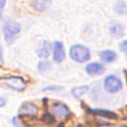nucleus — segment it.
Wrapping results in <instances>:
<instances>
[{"mask_svg":"<svg viewBox=\"0 0 127 127\" xmlns=\"http://www.w3.org/2000/svg\"><path fill=\"white\" fill-rule=\"evenodd\" d=\"M20 31H21L20 24L13 22L11 20L5 21L3 24V35H4V39L6 43L12 44L18 37Z\"/></svg>","mask_w":127,"mask_h":127,"instance_id":"obj_1","label":"nucleus"},{"mask_svg":"<svg viewBox=\"0 0 127 127\" xmlns=\"http://www.w3.org/2000/svg\"><path fill=\"white\" fill-rule=\"evenodd\" d=\"M69 57L74 62L84 63L90 59V52L82 45H73L69 49Z\"/></svg>","mask_w":127,"mask_h":127,"instance_id":"obj_2","label":"nucleus"},{"mask_svg":"<svg viewBox=\"0 0 127 127\" xmlns=\"http://www.w3.org/2000/svg\"><path fill=\"white\" fill-rule=\"evenodd\" d=\"M104 87L108 92L114 93V92H117L121 89L122 83H121V80L116 75L110 74L104 80Z\"/></svg>","mask_w":127,"mask_h":127,"instance_id":"obj_3","label":"nucleus"},{"mask_svg":"<svg viewBox=\"0 0 127 127\" xmlns=\"http://www.w3.org/2000/svg\"><path fill=\"white\" fill-rule=\"evenodd\" d=\"M7 86H9L12 89L18 90V91H22L26 88V83L24 82L22 77L19 76H11L9 78H7L4 82Z\"/></svg>","mask_w":127,"mask_h":127,"instance_id":"obj_4","label":"nucleus"},{"mask_svg":"<svg viewBox=\"0 0 127 127\" xmlns=\"http://www.w3.org/2000/svg\"><path fill=\"white\" fill-rule=\"evenodd\" d=\"M53 59L56 63L60 64L64 59V49L62 42L57 41L54 43V49H53Z\"/></svg>","mask_w":127,"mask_h":127,"instance_id":"obj_5","label":"nucleus"},{"mask_svg":"<svg viewBox=\"0 0 127 127\" xmlns=\"http://www.w3.org/2000/svg\"><path fill=\"white\" fill-rule=\"evenodd\" d=\"M104 69L105 67L103 66V64L98 63H90V64H87L85 66V70L89 75H99L103 73Z\"/></svg>","mask_w":127,"mask_h":127,"instance_id":"obj_6","label":"nucleus"},{"mask_svg":"<svg viewBox=\"0 0 127 127\" xmlns=\"http://www.w3.org/2000/svg\"><path fill=\"white\" fill-rule=\"evenodd\" d=\"M52 111L56 116H58L60 118H66V116L68 115L67 107L64 103H60V102L55 103L52 106Z\"/></svg>","mask_w":127,"mask_h":127,"instance_id":"obj_7","label":"nucleus"},{"mask_svg":"<svg viewBox=\"0 0 127 127\" xmlns=\"http://www.w3.org/2000/svg\"><path fill=\"white\" fill-rule=\"evenodd\" d=\"M109 32L113 37L120 38L124 34V28H123V26L121 24H119L117 22H113L109 26Z\"/></svg>","mask_w":127,"mask_h":127,"instance_id":"obj_8","label":"nucleus"},{"mask_svg":"<svg viewBox=\"0 0 127 127\" xmlns=\"http://www.w3.org/2000/svg\"><path fill=\"white\" fill-rule=\"evenodd\" d=\"M38 113V107L33 103H25L20 109L21 115H36Z\"/></svg>","mask_w":127,"mask_h":127,"instance_id":"obj_9","label":"nucleus"},{"mask_svg":"<svg viewBox=\"0 0 127 127\" xmlns=\"http://www.w3.org/2000/svg\"><path fill=\"white\" fill-rule=\"evenodd\" d=\"M99 58L104 63H111L116 59V54L113 51L106 50V51H102L99 53Z\"/></svg>","mask_w":127,"mask_h":127,"instance_id":"obj_10","label":"nucleus"},{"mask_svg":"<svg viewBox=\"0 0 127 127\" xmlns=\"http://www.w3.org/2000/svg\"><path fill=\"white\" fill-rule=\"evenodd\" d=\"M88 90V86L87 85H81V86H76V87H73L71 89V93L72 95L75 97V98H78L80 97L81 95H83L84 93H86Z\"/></svg>","mask_w":127,"mask_h":127,"instance_id":"obj_11","label":"nucleus"},{"mask_svg":"<svg viewBox=\"0 0 127 127\" xmlns=\"http://www.w3.org/2000/svg\"><path fill=\"white\" fill-rule=\"evenodd\" d=\"M114 10L118 14H124L127 12V6L123 1H117L114 6Z\"/></svg>","mask_w":127,"mask_h":127,"instance_id":"obj_12","label":"nucleus"},{"mask_svg":"<svg viewBox=\"0 0 127 127\" xmlns=\"http://www.w3.org/2000/svg\"><path fill=\"white\" fill-rule=\"evenodd\" d=\"M94 113L96 114H99L101 116H104V117H108V118H116V115L108 110H94Z\"/></svg>","mask_w":127,"mask_h":127,"instance_id":"obj_13","label":"nucleus"},{"mask_svg":"<svg viewBox=\"0 0 127 127\" xmlns=\"http://www.w3.org/2000/svg\"><path fill=\"white\" fill-rule=\"evenodd\" d=\"M48 44H49V43H47V42L44 43V47H43V49L39 52V57L46 58V57L49 56V54H50V50H49V47L47 48V45H48Z\"/></svg>","mask_w":127,"mask_h":127,"instance_id":"obj_14","label":"nucleus"},{"mask_svg":"<svg viewBox=\"0 0 127 127\" xmlns=\"http://www.w3.org/2000/svg\"><path fill=\"white\" fill-rule=\"evenodd\" d=\"M38 68L40 69V70H42V71H45V70H47L48 68H51V64L48 62H42V63H40L39 64V65H38Z\"/></svg>","mask_w":127,"mask_h":127,"instance_id":"obj_15","label":"nucleus"},{"mask_svg":"<svg viewBox=\"0 0 127 127\" xmlns=\"http://www.w3.org/2000/svg\"><path fill=\"white\" fill-rule=\"evenodd\" d=\"M119 48H120L121 52H123V53L126 55V57H127V40L122 41V42L119 44Z\"/></svg>","mask_w":127,"mask_h":127,"instance_id":"obj_16","label":"nucleus"},{"mask_svg":"<svg viewBox=\"0 0 127 127\" xmlns=\"http://www.w3.org/2000/svg\"><path fill=\"white\" fill-rule=\"evenodd\" d=\"M5 4H6V0H0V18L2 17V14H3V10H4V7H5Z\"/></svg>","mask_w":127,"mask_h":127,"instance_id":"obj_17","label":"nucleus"},{"mask_svg":"<svg viewBox=\"0 0 127 127\" xmlns=\"http://www.w3.org/2000/svg\"><path fill=\"white\" fill-rule=\"evenodd\" d=\"M13 124H14V126H15V127H22V126H21V124L19 123V121H18V119H17V118H13Z\"/></svg>","mask_w":127,"mask_h":127,"instance_id":"obj_18","label":"nucleus"},{"mask_svg":"<svg viewBox=\"0 0 127 127\" xmlns=\"http://www.w3.org/2000/svg\"><path fill=\"white\" fill-rule=\"evenodd\" d=\"M61 87H55V86H50V87H47V88H44L43 90H57V89H60Z\"/></svg>","mask_w":127,"mask_h":127,"instance_id":"obj_19","label":"nucleus"},{"mask_svg":"<svg viewBox=\"0 0 127 127\" xmlns=\"http://www.w3.org/2000/svg\"><path fill=\"white\" fill-rule=\"evenodd\" d=\"M5 103H6V101H5V99H4L3 97H0V107H2V106H4V105H5Z\"/></svg>","mask_w":127,"mask_h":127,"instance_id":"obj_20","label":"nucleus"},{"mask_svg":"<svg viewBox=\"0 0 127 127\" xmlns=\"http://www.w3.org/2000/svg\"><path fill=\"white\" fill-rule=\"evenodd\" d=\"M2 61V51H1V47H0V62Z\"/></svg>","mask_w":127,"mask_h":127,"instance_id":"obj_21","label":"nucleus"},{"mask_svg":"<svg viewBox=\"0 0 127 127\" xmlns=\"http://www.w3.org/2000/svg\"><path fill=\"white\" fill-rule=\"evenodd\" d=\"M41 1H43L44 3H47V2H48V1H50V0H41Z\"/></svg>","mask_w":127,"mask_h":127,"instance_id":"obj_22","label":"nucleus"}]
</instances>
